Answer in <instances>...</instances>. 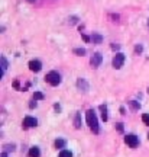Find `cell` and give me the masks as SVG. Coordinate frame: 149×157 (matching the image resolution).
<instances>
[{"mask_svg":"<svg viewBox=\"0 0 149 157\" xmlns=\"http://www.w3.org/2000/svg\"><path fill=\"white\" fill-rule=\"evenodd\" d=\"M85 119H87V124H89V127L93 129V132H99V121H97V117H96V113H94L93 109H89L87 113H85Z\"/></svg>","mask_w":149,"mask_h":157,"instance_id":"1","label":"cell"},{"mask_svg":"<svg viewBox=\"0 0 149 157\" xmlns=\"http://www.w3.org/2000/svg\"><path fill=\"white\" fill-rule=\"evenodd\" d=\"M45 80H46V83H49L51 86H58L61 83V76L60 73H56V71H49V73L45 76Z\"/></svg>","mask_w":149,"mask_h":157,"instance_id":"2","label":"cell"},{"mask_svg":"<svg viewBox=\"0 0 149 157\" xmlns=\"http://www.w3.org/2000/svg\"><path fill=\"white\" fill-rule=\"evenodd\" d=\"M123 63H125V54H122V52H117L116 56L113 57V61H111V64H113V67L114 68H122V66H123Z\"/></svg>","mask_w":149,"mask_h":157,"instance_id":"3","label":"cell"},{"mask_svg":"<svg viewBox=\"0 0 149 157\" xmlns=\"http://www.w3.org/2000/svg\"><path fill=\"white\" fill-rule=\"evenodd\" d=\"M125 143H126L130 148H135V147H138V144H139V138L135 134H129L125 137Z\"/></svg>","mask_w":149,"mask_h":157,"instance_id":"4","label":"cell"},{"mask_svg":"<svg viewBox=\"0 0 149 157\" xmlns=\"http://www.w3.org/2000/svg\"><path fill=\"white\" fill-rule=\"evenodd\" d=\"M103 61V56L100 54V52H94L93 57H91V60H90V64H91V67L93 68H97L101 64Z\"/></svg>","mask_w":149,"mask_h":157,"instance_id":"5","label":"cell"},{"mask_svg":"<svg viewBox=\"0 0 149 157\" xmlns=\"http://www.w3.org/2000/svg\"><path fill=\"white\" fill-rule=\"evenodd\" d=\"M38 125V121L32 117H26L23 119V127L25 128H32V127H36Z\"/></svg>","mask_w":149,"mask_h":157,"instance_id":"6","label":"cell"},{"mask_svg":"<svg viewBox=\"0 0 149 157\" xmlns=\"http://www.w3.org/2000/svg\"><path fill=\"white\" fill-rule=\"evenodd\" d=\"M41 68H42L41 61H38V60H32V61H29V70H31V71L38 73V71H41Z\"/></svg>","mask_w":149,"mask_h":157,"instance_id":"7","label":"cell"},{"mask_svg":"<svg viewBox=\"0 0 149 157\" xmlns=\"http://www.w3.org/2000/svg\"><path fill=\"white\" fill-rule=\"evenodd\" d=\"M77 87L83 92H87L89 90V83L85 82V78H78L77 80Z\"/></svg>","mask_w":149,"mask_h":157,"instance_id":"8","label":"cell"},{"mask_svg":"<svg viewBox=\"0 0 149 157\" xmlns=\"http://www.w3.org/2000/svg\"><path fill=\"white\" fill-rule=\"evenodd\" d=\"M91 41H93V44H101L103 42V36L100 34H97V32H94L91 35Z\"/></svg>","mask_w":149,"mask_h":157,"instance_id":"9","label":"cell"},{"mask_svg":"<svg viewBox=\"0 0 149 157\" xmlns=\"http://www.w3.org/2000/svg\"><path fill=\"white\" fill-rule=\"evenodd\" d=\"M28 154H29V157H39L41 156V151H39L38 147H31Z\"/></svg>","mask_w":149,"mask_h":157,"instance_id":"10","label":"cell"},{"mask_svg":"<svg viewBox=\"0 0 149 157\" xmlns=\"http://www.w3.org/2000/svg\"><path fill=\"white\" fill-rule=\"evenodd\" d=\"M100 111H101V119L106 122V121L109 119V115H107V106H106V105H101V106H100Z\"/></svg>","mask_w":149,"mask_h":157,"instance_id":"11","label":"cell"},{"mask_svg":"<svg viewBox=\"0 0 149 157\" xmlns=\"http://www.w3.org/2000/svg\"><path fill=\"white\" fill-rule=\"evenodd\" d=\"M74 127L75 128H81V113L77 112V115H75V119H74Z\"/></svg>","mask_w":149,"mask_h":157,"instance_id":"12","label":"cell"},{"mask_svg":"<svg viewBox=\"0 0 149 157\" xmlns=\"http://www.w3.org/2000/svg\"><path fill=\"white\" fill-rule=\"evenodd\" d=\"M0 63H2V77H3L6 68H7V60H6L5 57H2V58H0Z\"/></svg>","mask_w":149,"mask_h":157,"instance_id":"13","label":"cell"},{"mask_svg":"<svg viewBox=\"0 0 149 157\" xmlns=\"http://www.w3.org/2000/svg\"><path fill=\"white\" fill-rule=\"evenodd\" d=\"M58 157H72V153L70 150H61Z\"/></svg>","mask_w":149,"mask_h":157,"instance_id":"14","label":"cell"},{"mask_svg":"<svg viewBox=\"0 0 149 157\" xmlns=\"http://www.w3.org/2000/svg\"><path fill=\"white\" fill-rule=\"evenodd\" d=\"M85 48H75L74 50V54H77V56H80V57H83V56H85Z\"/></svg>","mask_w":149,"mask_h":157,"instance_id":"15","label":"cell"},{"mask_svg":"<svg viewBox=\"0 0 149 157\" xmlns=\"http://www.w3.org/2000/svg\"><path fill=\"white\" fill-rule=\"evenodd\" d=\"M55 147L56 148H64V147H65V141L61 140V138H58V140L55 141Z\"/></svg>","mask_w":149,"mask_h":157,"instance_id":"16","label":"cell"},{"mask_svg":"<svg viewBox=\"0 0 149 157\" xmlns=\"http://www.w3.org/2000/svg\"><path fill=\"white\" fill-rule=\"evenodd\" d=\"M33 99H35V101H42V99H44V93L35 92V93H33Z\"/></svg>","mask_w":149,"mask_h":157,"instance_id":"17","label":"cell"},{"mask_svg":"<svg viewBox=\"0 0 149 157\" xmlns=\"http://www.w3.org/2000/svg\"><path fill=\"white\" fill-rule=\"evenodd\" d=\"M129 105H130V108H132V109H135V111L140 108V105H139L136 101H130V102H129Z\"/></svg>","mask_w":149,"mask_h":157,"instance_id":"18","label":"cell"},{"mask_svg":"<svg viewBox=\"0 0 149 157\" xmlns=\"http://www.w3.org/2000/svg\"><path fill=\"white\" fill-rule=\"evenodd\" d=\"M142 121H144L145 125H149V113H144L142 115Z\"/></svg>","mask_w":149,"mask_h":157,"instance_id":"19","label":"cell"},{"mask_svg":"<svg viewBox=\"0 0 149 157\" xmlns=\"http://www.w3.org/2000/svg\"><path fill=\"white\" fill-rule=\"evenodd\" d=\"M78 21V17L77 16H71V17H68V23H71V25H75Z\"/></svg>","mask_w":149,"mask_h":157,"instance_id":"20","label":"cell"},{"mask_svg":"<svg viewBox=\"0 0 149 157\" xmlns=\"http://www.w3.org/2000/svg\"><path fill=\"white\" fill-rule=\"evenodd\" d=\"M5 150H6V151H13V150H15V146H13V144H12V146H10V144H6Z\"/></svg>","mask_w":149,"mask_h":157,"instance_id":"21","label":"cell"},{"mask_svg":"<svg viewBox=\"0 0 149 157\" xmlns=\"http://www.w3.org/2000/svg\"><path fill=\"white\" fill-rule=\"evenodd\" d=\"M116 128H117V131H119V132H123V124H122V122L116 124Z\"/></svg>","mask_w":149,"mask_h":157,"instance_id":"22","label":"cell"},{"mask_svg":"<svg viewBox=\"0 0 149 157\" xmlns=\"http://www.w3.org/2000/svg\"><path fill=\"white\" fill-rule=\"evenodd\" d=\"M142 50H144V48H142V45H136V47H135V52H138V54H140Z\"/></svg>","mask_w":149,"mask_h":157,"instance_id":"23","label":"cell"},{"mask_svg":"<svg viewBox=\"0 0 149 157\" xmlns=\"http://www.w3.org/2000/svg\"><path fill=\"white\" fill-rule=\"evenodd\" d=\"M110 19H114V22H117V19H119V15H109Z\"/></svg>","mask_w":149,"mask_h":157,"instance_id":"24","label":"cell"},{"mask_svg":"<svg viewBox=\"0 0 149 157\" xmlns=\"http://www.w3.org/2000/svg\"><path fill=\"white\" fill-rule=\"evenodd\" d=\"M111 48H113V50H119V45H116V44H111Z\"/></svg>","mask_w":149,"mask_h":157,"instance_id":"25","label":"cell"},{"mask_svg":"<svg viewBox=\"0 0 149 157\" xmlns=\"http://www.w3.org/2000/svg\"><path fill=\"white\" fill-rule=\"evenodd\" d=\"M13 86H15V87H16V89H19V82H17V80H16V82H15V83H13Z\"/></svg>","mask_w":149,"mask_h":157,"instance_id":"26","label":"cell"},{"mask_svg":"<svg viewBox=\"0 0 149 157\" xmlns=\"http://www.w3.org/2000/svg\"><path fill=\"white\" fill-rule=\"evenodd\" d=\"M2 157H7V154H6V151H5V153H2Z\"/></svg>","mask_w":149,"mask_h":157,"instance_id":"27","label":"cell"},{"mask_svg":"<svg viewBox=\"0 0 149 157\" xmlns=\"http://www.w3.org/2000/svg\"><path fill=\"white\" fill-rule=\"evenodd\" d=\"M148 140H149V134H148Z\"/></svg>","mask_w":149,"mask_h":157,"instance_id":"28","label":"cell"},{"mask_svg":"<svg viewBox=\"0 0 149 157\" xmlns=\"http://www.w3.org/2000/svg\"><path fill=\"white\" fill-rule=\"evenodd\" d=\"M148 93H149V87H148Z\"/></svg>","mask_w":149,"mask_h":157,"instance_id":"29","label":"cell"},{"mask_svg":"<svg viewBox=\"0 0 149 157\" xmlns=\"http://www.w3.org/2000/svg\"><path fill=\"white\" fill-rule=\"evenodd\" d=\"M148 26H149V21H148Z\"/></svg>","mask_w":149,"mask_h":157,"instance_id":"30","label":"cell"}]
</instances>
